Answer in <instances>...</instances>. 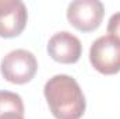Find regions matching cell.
<instances>
[{
    "label": "cell",
    "mask_w": 120,
    "mask_h": 119,
    "mask_svg": "<svg viewBox=\"0 0 120 119\" xmlns=\"http://www.w3.org/2000/svg\"><path fill=\"white\" fill-rule=\"evenodd\" d=\"M7 114L24 115V102L22 98L11 91H0V116Z\"/></svg>",
    "instance_id": "52a82bcc"
},
{
    "label": "cell",
    "mask_w": 120,
    "mask_h": 119,
    "mask_svg": "<svg viewBox=\"0 0 120 119\" xmlns=\"http://www.w3.org/2000/svg\"><path fill=\"white\" fill-rule=\"evenodd\" d=\"M48 53L53 60L71 64L77 63L81 53H82V45L80 39L73 35L68 31H60L52 35V38L48 42Z\"/></svg>",
    "instance_id": "8992f818"
},
{
    "label": "cell",
    "mask_w": 120,
    "mask_h": 119,
    "mask_svg": "<svg viewBox=\"0 0 120 119\" xmlns=\"http://www.w3.org/2000/svg\"><path fill=\"white\" fill-rule=\"evenodd\" d=\"M108 34L115 38L117 42H120V11L119 13H115L110 18H109V23H108Z\"/></svg>",
    "instance_id": "ba28073f"
},
{
    "label": "cell",
    "mask_w": 120,
    "mask_h": 119,
    "mask_svg": "<svg viewBox=\"0 0 120 119\" xmlns=\"http://www.w3.org/2000/svg\"><path fill=\"white\" fill-rule=\"evenodd\" d=\"M105 7L99 0H74L67 7L68 23L81 32L95 31L102 23Z\"/></svg>",
    "instance_id": "277c9868"
},
{
    "label": "cell",
    "mask_w": 120,
    "mask_h": 119,
    "mask_svg": "<svg viewBox=\"0 0 120 119\" xmlns=\"http://www.w3.org/2000/svg\"><path fill=\"white\" fill-rule=\"evenodd\" d=\"M28 11L21 0H0V36H18L27 25Z\"/></svg>",
    "instance_id": "5b68a950"
},
{
    "label": "cell",
    "mask_w": 120,
    "mask_h": 119,
    "mask_svg": "<svg viewBox=\"0 0 120 119\" xmlns=\"http://www.w3.org/2000/svg\"><path fill=\"white\" fill-rule=\"evenodd\" d=\"M92 67L106 76L120 71V42L110 35H102L95 39L90 49Z\"/></svg>",
    "instance_id": "3957f363"
},
{
    "label": "cell",
    "mask_w": 120,
    "mask_h": 119,
    "mask_svg": "<svg viewBox=\"0 0 120 119\" xmlns=\"http://www.w3.org/2000/svg\"><path fill=\"white\" fill-rule=\"evenodd\" d=\"M0 119H24V115H18V114H7L0 116Z\"/></svg>",
    "instance_id": "9c48e42d"
},
{
    "label": "cell",
    "mask_w": 120,
    "mask_h": 119,
    "mask_svg": "<svg viewBox=\"0 0 120 119\" xmlns=\"http://www.w3.org/2000/svg\"><path fill=\"white\" fill-rule=\"evenodd\" d=\"M43 94L56 119H80L85 112V97L75 79L67 74H56L50 77Z\"/></svg>",
    "instance_id": "6da1fadb"
},
{
    "label": "cell",
    "mask_w": 120,
    "mask_h": 119,
    "mask_svg": "<svg viewBox=\"0 0 120 119\" xmlns=\"http://www.w3.org/2000/svg\"><path fill=\"white\" fill-rule=\"evenodd\" d=\"M38 62L34 53L27 49H14L8 52L0 63L1 76L13 84H25L35 77Z\"/></svg>",
    "instance_id": "7a4b0ae2"
}]
</instances>
